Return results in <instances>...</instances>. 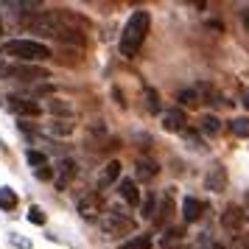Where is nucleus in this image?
I'll return each instance as SVG.
<instances>
[{"instance_id": "nucleus-11", "label": "nucleus", "mask_w": 249, "mask_h": 249, "mask_svg": "<svg viewBox=\"0 0 249 249\" xmlns=\"http://www.w3.org/2000/svg\"><path fill=\"white\" fill-rule=\"evenodd\" d=\"M204 210H207V204L199 202V199H193V196H188V199L182 202V218H185L188 224H191V221H199Z\"/></svg>"}, {"instance_id": "nucleus-8", "label": "nucleus", "mask_w": 249, "mask_h": 249, "mask_svg": "<svg viewBox=\"0 0 249 249\" xmlns=\"http://www.w3.org/2000/svg\"><path fill=\"white\" fill-rule=\"evenodd\" d=\"M76 207H79V213L84 215V218H101L104 215V204H101V196L98 193H81L79 199H76Z\"/></svg>"}, {"instance_id": "nucleus-21", "label": "nucleus", "mask_w": 249, "mask_h": 249, "mask_svg": "<svg viewBox=\"0 0 249 249\" xmlns=\"http://www.w3.org/2000/svg\"><path fill=\"white\" fill-rule=\"evenodd\" d=\"M0 207L3 210H14L17 207V193L9 191V188H0Z\"/></svg>"}, {"instance_id": "nucleus-25", "label": "nucleus", "mask_w": 249, "mask_h": 249, "mask_svg": "<svg viewBox=\"0 0 249 249\" xmlns=\"http://www.w3.org/2000/svg\"><path fill=\"white\" fill-rule=\"evenodd\" d=\"M177 101L188 104V107H196V104H199V98H196V92H193V90H179V92H177Z\"/></svg>"}, {"instance_id": "nucleus-4", "label": "nucleus", "mask_w": 249, "mask_h": 249, "mask_svg": "<svg viewBox=\"0 0 249 249\" xmlns=\"http://www.w3.org/2000/svg\"><path fill=\"white\" fill-rule=\"evenodd\" d=\"M0 76L12 81H45L51 73L39 65H25V62H17V65H0Z\"/></svg>"}, {"instance_id": "nucleus-3", "label": "nucleus", "mask_w": 249, "mask_h": 249, "mask_svg": "<svg viewBox=\"0 0 249 249\" xmlns=\"http://www.w3.org/2000/svg\"><path fill=\"white\" fill-rule=\"evenodd\" d=\"M3 56H12L17 62H25V65H34V62L51 59V48L36 42V39H9L3 45Z\"/></svg>"}, {"instance_id": "nucleus-30", "label": "nucleus", "mask_w": 249, "mask_h": 249, "mask_svg": "<svg viewBox=\"0 0 249 249\" xmlns=\"http://www.w3.org/2000/svg\"><path fill=\"white\" fill-rule=\"evenodd\" d=\"M232 249H249V235H238L235 244H232Z\"/></svg>"}, {"instance_id": "nucleus-9", "label": "nucleus", "mask_w": 249, "mask_h": 249, "mask_svg": "<svg viewBox=\"0 0 249 249\" xmlns=\"http://www.w3.org/2000/svg\"><path fill=\"white\" fill-rule=\"evenodd\" d=\"M204 188L210 193H224L227 191V168L224 165H215V168L207 171L204 177Z\"/></svg>"}, {"instance_id": "nucleus-32", "label": "nucleus", "mask_w": 249, "mask_h": 249, "mask_svg": "<svg viewBox=\"0 0 249 249\" xmlns=\"http://www.w3.org/2000/svg\"><path fill=\"white\" fill-rule=\"evenodd\" d=\"M244 25H247V28H249V9H247V12H244Z\"/></svg>"}, {"instance_id": "nucleus-29", "label": "nucleus", "mask_w": 249, "mask_h": 249, "mask_svg": "<svg viewBox=\"0 0 249 249\" xmlns=\"http://www.w3.org/2000/svg\"><path fill=\"white\" fill-rule=\"evenodd\" d=\"M36 179H53V171L48 168V165H42V168H36Z\"/></svg>"}, {"instance_id": "nucleus-18", "label": "nucleus", "mask_w": 249, "mask_h": 249, "mask_svg": "<svg viewBox=\"0 0 249 249\" xmlns=\"http://www.w3.org/2000/svg\"><path fill=\"white\" fill-rule=\"evenodd\" d=\"M121 249H151V238L148 235H135V238H129V241H124Z\"/></svg>"}, {"instance_id": "nucleus-22", "label": "nucleus", "mask_w": 249, "mask_h": 249, "mask_svg": "<svg viewBox=\"0 0 249 249\" xmlns=\"http://www.w3.org/2000/svg\"><path fill=\"white\" fill-rule=\"evenodd\" d=\"M230 129H232V135L247 137L249 135V118H232L230 121Z\"/></svg>"}, {"instance_id": "nucleus-2", "label": "nucleus", "mask_w": 249, "mask_h": 249, "mask_svg": "<svg viewBox=\"0 0 249 249\" xmlns=\"http://www.w3.org/2000/svg\"><path fill=\"white\" fill-rule=\"evenodd\" d=\"M148 23H151L148 12H143V9L132 12V17L126 20L124 31H121V42H118L121 56H126V59L137 56V51H140V45H143V39H146V34H148Z\"/></svg>"}, {"instance_id": "nucleus-19", "label": "nucleus", "mask_w": 249, "mask_h": 249, "mask_svg": "<svg viewBox=\"0 0 249 249\" xmlns=\"http://www.w3.org/2000/svg\"><path fill=\"white\" fill-rule=\"evenodd\" d=\"M199 124H202L204 135H215V132L221 129V121H218L215 115H202V121H199Z\"/></svg>"}, {"instance_id": "nucleus-28", "label": "nucleus", "mask_w": 249, "mask_h": 249, "mask_svg": "<svg viewBox=\"0 0 249 249\" xmlns=\"http://www.w3.org/2000/svg\"><path fill=\"white\" fill-rule=\"evenodd\" d=\"M154 204H157V199H154V196H146V202H143V215H146V218L154 215Z\"/></svg>"}, {"instance_id": "nucleus-14", "label": "nucleus", "mask_w": 249, "mask_h": 249, "mask_svg": "<svg viewBox=\"0 0 249 249\" xmlns=\"http://www.w3.org/2000/svg\"><path fill=\"white\" fill-rule=\"evenodd\" d=\"M185 126V112L182 109H165L162 112V129L165 132H182Z\"/></svg>"}, {"instance_id": "nucleus-10", "label": "nucleus", "mask_w": 249, "mask_h": 249, "mask_svg": "<svg viewBox=\"0 0 249 249\" xmlns=\"http://www.w3.org/2000/svg\"><path fill=\"white\" fill-rule=\"evenodd\" d=\"M241 224H244V210L238 204H227L221 213V227L232 232V230H241Z\"/></svg>"}, {"instance_id": "nucleus-1", "label": "nucleus", "mask_w": 249, "mask_h": 249, "mask_svg": "<svg viewBox=\"0 0 249 249\" xmlns=\"http://www.w3.org/2000/svg\"><path fill=\"white\" fill-rule=\"evenodd\" d=\"M28 31H34L39 36H53V39H65V42H81V31H79V20L73 14L53 9V12H36L28 20Z\"/></svg>"}, {"instance_id": "nucleus-17", "label": "nucleus", "mask_w": 249, "mask_h": 249, "mask_svg": "<svg viewBox=\"0 0 249 249\" xmlns=\"http://www.w3.org/2000/svg\"><path fill=\"white\" fill-rule=\"evenodd\" d=\"M45 135L68 137V135H73V124L70 121H51V124H45Z\"/></svg>"}, {"instance_id": "nucleus-35", "label": "nucleus", "mask_w": 249, "mask_h": 249, "mask_svg": "<svg viewBox=\"0 0 249 249\" xmlns=\"http://www.w3.org/2000/svg\"><path fill=\"white\" fill-rule=\"evenodd\" d=\"M213 249H224V247H213Z\"/></svg>"}, {"instance_id": "nucleus-33", "label": "nucleus", "mask_w": 249, "mask_h": 249, "mask_svg": "<svg viewBox=\"0 0 249 249\" xmlns=\"http://www.w3.org/2000/svg\"><path fill=\"white\" fill-rule=\"evenodd\" d=\"M0 34H3V20H0Z\"/></svg>"}, {"instance_id": "nucleus-23", "label": "nucleus", "mask_w": 249, "mask_h": 249, "mask_svg": "<svg viewBox=\"0 0 249 249\" xmlns=\"http://www.w3.org/2000/svg\"><path fill=\"white\" fill-rule=\"evenodd\" d=\"M143 98H146V109L148 112H160V95L154 90H146L143 92Z\"/></svg>"}, {"instance_id": "nucleus-16", "label": "nucleus", "mask_w": 249, "mask_h": 249, "mask_svg": "<svg viewBox=\"0 0 249 249\" xmlns=\"http://www.w3.org/2000/svg\"><path fill=\"white\" fill-rule=\"evenodd\" d=\"M118 191H121V196H124L126 204H132V207H137V204H140V193H137V185L132 179H121Z\"/></svg>"}, {"instance_id": "nucleus-5", "label": "nucleus", "mask_w": 249, "mask_h": 249, "mask_svg": "<svg viewBox=\"0 0 249 249\" xmlns=\"http://www.w3.org/2000/svg\"><path fill=\"white\" fill-rule=\"evenodd\" d=\"M101 230L107 235H126V232L135 230V218L126 213V210L112 207V210H107V213L101 215Z\"/></svg>"}, {"instance_id": "nucleus-7", "label": "nucleus", "mask_w": 249, "mask_h": 249, "mask_svg": "<svg viewBox=\"0 0 249 249\" xmlns=\"http://www.w3.org/2000/svg\"><path fill=\"white\" fill-rule=\"evenodd\" d=\"M76 174H79V165H76V160H59V165L53 168V185H56L59 191H68L73 179H76Z\"/></svg>"}, {"instance_id": "nucleus-24", "label": "nucleus", "mask_w": 249, "mask_h": 249, "mask_svg": "<svg viewBox=\"0 0 249 249\" xmlns=\"http://www.w3.org/2000/svg\"><path fill=\"white\" fill-rule=\"evenodd\" d=\"M48 109H51L53 115H65V118H70V115H73L70 104H65V101H51V104H48Z\"/></svg>"}, {"instance_id": "nucleus-31", "label": "nucleus", "mask_w": 249, "mask_h": 249, "mask_svg": "<svg viewBox=\"0 0 249 249\" xmlns=\"http://www.w3.org/2000/svg\"><path fill=\"white\" fill-rule=\"evenodd\" d=\"M241 98H244V107H247V109H249V87H247V90H244V95H241Z\"/></svg>"}, {"instance_id": "nucleus-13", "label": "nucleus", "mask_w": 249, "mask_h": 249, "mask_svg": "<svg viewBox=\"0 0 249 249\" xmlns=\"http://www.w3.org/2000/svg\"><path fill=\"white\" fill-rule=\"evenodd\" d=\"M118 179H121V162H118V160H109V162L104 165L101 177H98V188H109V185H115Z\"/></svg>"}, {"instance_id": "nucleus-15", "label": "nucleus", "mask_w": 249, "mask_h": 249, "mask_svg": "<svg viewBox=\"0 0 249 249\" xmlns=\"http://www.w3.org/2000/svg\"><path fill=\"white\" fill-rule=\"evenodd\" d=\"M135 174H137V179H154L160 174V165L154 162V160H148V157H143V160H137V165H135Z\"/></svg>"}, {"instance_id": "nucleus-12", "label": "nucleus", "mask_w": 249, "mask_h": 249, "mask_svg": "<svg viewBox=\"0 0 249 249\" xmlns=\"http://www.w3.org/2000/svg\"><path fill=\"white\" fill-rule=\"evenodd\" d=\"M171 215H174V202H171V196H162V199L154 204V215H151V221H154L157 227H162Z\"/></svg>"}, {"instance_id": "nucleus-20", "label": "nucleus", "mask_w": 249, "mask_h": 249, "mask_svg": "<svg viewBox=\"0 0 249 249\" xmlns=\"http://www.w3.org/2000/svg\"><path fill=\"white\" fill-rule=\"evenodd\" d=\"M182 235H185V230H182V227H174V230H168V232L162 235V247H165V249L177 247V244L182 241Z\"/></svg>"}, {"instance_id": "nucleus-27", "label": "nucleus", "mask_w": 249, "mask_h": 249, "mask_svg": "<svg viewBox=\"0 0 249 249\" xmlns=\"http://www.w3.org/2000/svg\"><path fill=\"white\" fill-rule=\"evenodd\" d=\"M28 162L36 165V168H42V165H45V154H42V151H28Z\"/></svg>"}, {"instance_id": "nucleus-26", "label": "nucleus", "mask_w": 249, "mask_h": 249, "mask_svg": "<svg viewBox=\"0 0 249 249\" xmlns=\"http://www.w3.org/2000/svg\"><path fill=\"white\" fill-rule=\"evenodd\" d=\"M28 221H31V224H45V213H42L39 207H31V210H28Z\"/></svg>"}, {"instance_id": "nucleus-34", "label": "nucleus", "mask_w": 249, "mask_h": 249, "mask_svg": "<svg viewBox=\"0 0 249 249\" xmlns=\"http://www.w3.org/2000/svg\"><path fill=\"white\" fill-rule=\"evenodd\" d=\"M171 249H182V247H171Z\"/></svg>"}, {"instance_id": "nucleus-6", "label": "nucleus", "mask_w": 249, "mask_h": 249, "mask_svg": "<svg viewBox=\"0 0 249 249\" xmlns=\"http://www.w3.org/2000/svg\"><path fill=\"white\" fill-rule=\"evenodd\" d=\"M3 107L9 109V112L20 115V118H36V115L42 112V107L31 98H20V95H6L3 98Z\"/></svg>"}]
</instances>
